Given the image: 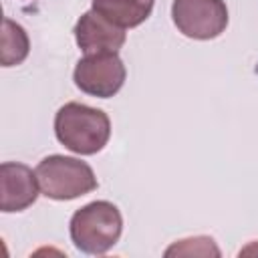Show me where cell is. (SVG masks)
<instances>
[{"instance_id": "1", "label": "cell", "mask_w": 258, "mask_h": 258, "mask_svg": "<svg viewBox=\"0 0 258 258\" xmlns=\"http://www.w3.org/2000/svg\"><path fill=\"white\" fill-rule=\"evenodd\" d=\"M54 135L73 153L95 155L111 137V121L105 111L71 101L54 115Z\"/></svg>"}, {"instance_id": "2", "label": "cell", "mask_w": 258, "mask_h": 258, "mask_svg": "<svg viewBox=\"0 0 258 258\" xmlns=\"http://www.w3.org/2000/svg\"><path fill=\"white\" fill-rule=\"evenodd\" d=\"M123 218L115 204L107 200L79 208L71 218V240L85 254H105L121 238Z\"/></svg>"}, {"instance_id": "3", "label": "cell", "mask_w": 258, "mask_h": 258, "mask_svg": "<svg viewBox=\"0 0 258 258\" xmlns=\"http://www.w3.org/2000/svg\"><path fill=\"white\" fill-rule=\"evenodd\" d=\"M34 171L38 177L40 194L58 202L81 198L85 194H91L99 185L89 163L58 153L38 161Z\"/></svg>"}, {"instance_id": "4", "label": "cell", "mask_w": 258, "mask_h": 258, "mask_svg": "<svg viewBox=\"0 0 258 258\" xmlns=\"http://www.w3.org/2000/svg\"><path fill=\"white\" fill-rule=\"evenodd\" d=\"M171 20L183 36L212 40L226 30L228 8L224 0H173Z\"/></svg>"}, {"instance_id": "5", "label": "cell", "mask_w": 258, "mask_h": 258, "mask_svg": "<svg viewBox=\"0 0 258 258\" xmlns=\"http://www.w3.org/2000/svg\"><path fill=\"white\" fill-rule=\"evenodd\" d=\"M127 71L117 52H93L85 54L73 73L75 85L93 97L109 99L117 95L125 83Z\"/></svg>"}, {"instance_id": "6", "label": "cell", "mask_w": 258, "mask_h": 258, "mask_svg": "<svg viewBox=\"0 0 258 258\" xmlns=\"http://www.w3.org/2000/svg\"><path fill=\"white\" fill-rule=\"evenodd\" d=\"M40 194L36 171L18 161L0 165V210L4 214L30 208Z\"/></svg>"}, {"instance_id": "7", "label": "cell", "mask_w": 258, "mask_h": 258, "mask_svg": "<svg viewBox=\"0 0 258 258\" xmlns=\"http://www.w3.org/2000/svg\"><path fill=\"white\" fill-rule=\"evenodd\" d=\"M75 40L79 44V48L85 54H93V52H117L125 40V28L115 26L113 22H109L107 18H103L99 12L89 10L85 12L77 24H75Z\"/></svg>"}, {"instance_id": "8", "label": "cell", "mask_w": 258, "mask_h": 258, "mask_svg": "<svg viewBox=\"0 0 258 258\" xmlns=\"http://www.w3.org/2000/svg\"><path fill=\"white\" fill-rule=\"evenodd\" d=\"M155 0H93V10L119 28H135L145 22Z\"/></svg>"}, {"instance_id": "9", "label": "cell", "mask_w": 258, "mask_h": 258, "mask_svg": "<svg viewBox=\"0 0 258 258\" xmlns=\"http://www.w3.org/2000/svg\"><path fill=\"white\" fill-rule=\"evenodd\" d=\"M28 52H30V40H28L26 30L18 22L4 18L2 40H0V64L16 67L28 56Z\"/></svg>"}, {"instance_id": "10", "label": "cell", "mask_w": 258, "mask_h": 258, "mask_svg": "<svg viewBox=\"0 0 258 258\" xmlns=\"http://www.w3.org/2000/svg\"><path fill=\"white\" fill-rule=\"evenodd\" d=\"M165 256H220V248L212 238L196 236V238L173 242L165 250Z\"/></svg>"}, {"instance_id": "11", "label": "cell", "mask_w": 258, "mask_h": 258, "mask_svg": "<svg viewBox=\"0 0 258 258\" xmlns=\"http://www.w3.org/2000/svg\"><path fill=\"white\" fill-rule=\"evenodd\" d=\"M242 254H258V242H252L248 248L240 250V256H242Z\"/></svg>"}]
</instances>
